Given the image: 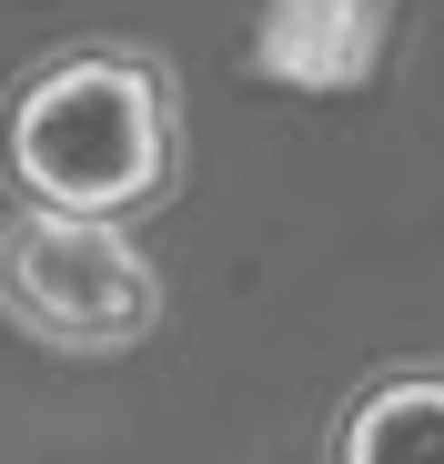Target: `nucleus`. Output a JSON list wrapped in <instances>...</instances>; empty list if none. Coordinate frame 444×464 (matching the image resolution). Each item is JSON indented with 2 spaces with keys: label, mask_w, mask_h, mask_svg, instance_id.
I'll use <instances>...</instances> for the list:
<instances>
[{
  "label": "nucleus",
  "mask_w": 444,
  "mask_h": 464,
  "mask_svg": "<svg viewBox=\"0 0 444 464\" xmlns=\"http://www.w3.org/2000/svg\"><path fill=\"white\" fill-rule=\"evenodd\" d=\"M333 464H444V373H384L333 414Z\"/></svg>",
  "instance_id": "obj_4"
},
{
  "label": "nucleus",
  "mask_w": 444,
  "mask_h": 464,
  "mask_svg": "<svg viewBox=\"0 0 444 464\" xmlns=\"http://www.w3.org/2000/svg\"><path fill=\"white\" fill-rule=\"evenodd\" d=\"M0 172L21 212L131 222L182 182V102L152 51H61L0 111Z\"/></svg>",
  "instance_id": "obj_1"
},
{
  "label": "nucleus",
  "mask_w": 444,
  "mask_h": 464,
  "mask_svg": "<svg viewBox=\"0 0 444 464\" xmlns=\"http://www.w3.org/2000/svg\"><path fill=\"white\" fill-rule=\"evenodd\" d=\"M394 0H263L253 21V71L283 92H363L384 71Z\"/></svg>",
  "instance_id": "obj_3"
},
{
  "label": "nucleus",
  "mask_w": 444,
  "mask_h": 464,
  "mask_svg": "<svg viewBox=\"0 0 444 464\" xmlns=\"http://www.w3.org/2000/svg\"><path fill=\"white\" fill-rule=\"evenodd\" d=\"M0 314L41 353H131L162 324V273L141 263L121 222L71 212H11L0 222Z\"/></svg>",
  "instance_id": "obj_2"
}]
</instances>
